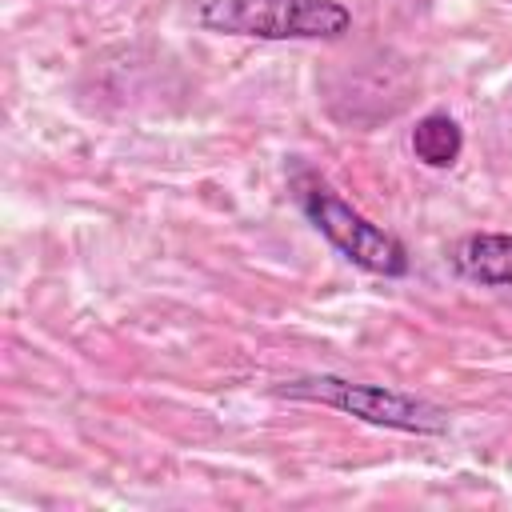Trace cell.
Listing matches in <instances>:
<instances>
[{"mask_svg": "<svg viewBox=\"0 0 512 512\" xmlns=\"http://www.w3.org/2000/svg\"><path fill=\"white\" fill-rule=\"evenodd\" d=\"M276 392L292 400H316V404L340 408L356 420L396 428V432H416V436L448 432V412L440 404L400 392V388H384V384H356L344 376H304V380H284Z\"/></svg>", "mask_w": 512, "mask_h": 512, "instance_id": "obj_3", "label": "cell"}, {"mask_svg": "<svg viewBox=\"0 0 512 512\" xmlns=\"http://www.w3.org/2000/svg\"><path fill=\"white\" fill-rule=\"evenodd\" d=\"M452 268L464 280H476L488 288L512 284V232H472L456 240Z\"/></svg>", "mask_w": 512, "mask_h": 512, "instance_id": "obj_4", "label": "cell"}, {"mask_svg": "<svg viewBox=\"0 0 512 512\" xmlns=\"http://www.w3.org/2000/svg\"><path fill=\"white\" fill-rule=\"evenodd\" d=\"M200 28L252 40H336L352 28L340 0H200Z\"/></svg>", "mask_w": 512, "mask_h": 512, "instance_id": "obj_1", "label": "cell"}, {"mask_svg": "<svg viewBox=\"0 0 512 512\" xmlns=\"http://www.w3.org/2000/svg\"><path fill=\"white\" fill-rule=\"evenodd\" d=\"M460 148H464V132H460V124L448 112H428V116L416 120L412 152L428 168H452L460 160Z\"/></svg>", "mask_w": 512, "mask_h": 512, "instance_id": "obj_5", "label": "cell"}, {"mask_svg": "<svg viewBox=\"0 0 512 512\" xmlns=\"http://www.w3.org/2000/svg\"><path fill=\"white\" fill-rule=\"evenodd\" d=\"M292 188H296V204L316 224V232L340 256H348L356 268L376 272V276H404L408 272V248L392 232H384L368 216H360L352 204H344L320 176L296 172Z\"/></svg>", "mask_w": 512, "mask_h": 512, "instance_id": "obj_2", "label": "cell"}]
</instances>
